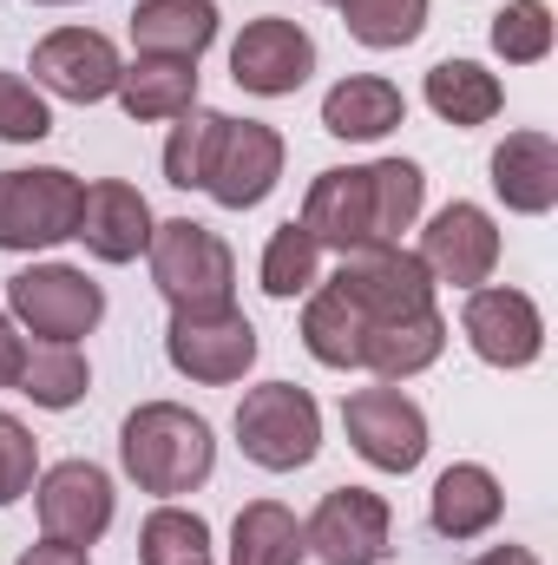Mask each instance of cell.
Instances as JSON below:
<instances>
[{
	"mask_svg": "<svg viewBox=\"0 0 558 565\" xmlns=\"http://www.w3.org/2000/svg\"><path fill=\"white\" fill-rule=\"evenodd\" d=\"M420 204H427V178L408 158H375V164H342L322 171L302 198V231L322 250H375V244H401V231H415Z\"/></svg>",
	"mask_w": 558,
	"mask_h": 565,
	"instance_id": "6da1fadb",
	"label": "cell"
},
{
	"mask_svg": "<svg viewBox=\"0 0 558 565\" xmlns=\"http://www.w3.org/2000/svg\"><path fill=\"white\" fill-rule=\"evenodd\" d=\"M119 460L144 493H191V487L211 480L217 440H211L204 415H191L178 402H144L119 427Z\"/></svg>",
	"mask_w": 558,
	"mask_h": 565,
	"instance_id": "7a4b0ae2",
	"label": "cell"
},
{
	"mask_svg": "<svg viewBox=\"0 0 558 565\" xmlns=\"http://www.w3.org/2000/svg\"><path fill=\"white\" fill-rule=\"evenodd\" d=\"M144 250H151V282L164 289L171 309H217V302H230L237 257H230V244L211 224L164 217V224H151V244Z\"/></svg>",
	"mask_w": 558,
	"mask_h": 565,
	"instance_id": "3957f363",
	"label": "cell"
},
{
	"mask_svg": "<svg viewBox=\"0 0 558 565\" xmlns=\"http://www.w3.org/2000/svg\"><path fill=\"white\" fill-rule=\"evenodd\" d=\"M237 440H244V454H250L257 467L296 473V467H309L315 447H322V408H315V395L296 388V382H264V388H250V395L237 402Z\"/></svg>",
	"mask_w": 558,
	"mask_h": 565,
	"instance_id": "277c9868",
	"label": "cell"
},
{
	"mask_svg": "<svg viewBox=\"0 0 558 565\" xmlns=\"http://www.w3.org/2000/svg\"><path fill=\"white\" fill-rule=\"evenodd\" d=\"M86 184L60 164L0 171V250H53L79 231Z\"/></svg>",
	"mask_w": 558,
	"mask_h": 565,
	"instance_id": "5b68a950",
	"label": "cell"
},
{
	"mask_svg": "<svg viewBox=\"0 0 558 565\" xmlns=\"http://www.w3.org/2000/svg\"><path fill=\"white\" fill-rule=\"evenodd\" d=\"M164 355L178 375L204 382V388H230L244 382V369L257 362V329L244 309L217 302V309H171V329H164Z\"/></svg>",
	"mask_w": 558,
	"mask_h": 565,
	"instance_id": "8992f818",
	"label": "cell"
},
{
	"mask_svg": "<svg viewBox=\"0 0 558 565\" xmlns=\"http://www.w3.org/2000/svg\"><path fill=\"white\" fill-rule=\"evenodd\" d=\"M7 309L40 342H79V335L99 329L106 289L86 270H73V264H33V270H20V277L7 282Z\"/></svg>",
	"mask_w": 558,
	"mask_h": 565,
	"instance_id": "52a82bcc",
	"label": "cell"
},
{
	"mask_svg": "<svg viewBox=\"0 0 558 565\" xmlns=\"http://www.w3.org/2000/svg\"><path fill=\"white\" fill-rule=\"evenodd\" d=\"M302 546L322 565H382L395 553L388 500L368 493V487H335V493H322V507H315L309 526H302Z\"/></svg>",
	"mask_w": 558,
	"mask_h": 565,
	"instance_id": "ba28073f",
	"label": "cell"
},
{
	"mask_svg": "<svg viewBox=\"0 0 558 565\" xmlns=\"http://www.w3.org/2000/svg\"><path fill=\"white\" fill-rule=\"evenodd\" d=\"M342 427H348L355 454H362L368 467H382V473H415L420 454H427V415H420L395 382L355 388V395L342 402Z\"/></svg>",
	"mask_w": 558,
	"mask_h": 565,
	"instance_id": "9c48e42d",
	"label": "cell"
},
{
	"mask_svg": "<svg viewBox=\"0 0 558 565\" xmlns=\"http://www.w3.org/2000/svg\"><path fill=\"white\" fill-rule=\"evenodd\" d=\"M335 282L362 302L368 329H382V322H395V316H420V309H433V277H427V264H420L415 250H401V244L348 250L342 270H335Z\"/></svg>",
	"mask_w": 558,
	"mask_h": 565,
	"instance_id": "30bf717a",
	"label": "cell"
},
{
	"mask_svg": "<svg viewBox=\"0 0 558 565\" xmlns=\"http://www.w3.org/2000/svg\"><path fill=\"white\" fill-rule=\"evenodd\" d=\"M119 46L106 40V33H93V26H60V33H46L40 46H33V86H46V93H60V99H73V106H99V99H112L119 93Z\"/></svg>",
	"mask_w": 558,
	"mask_h": 565,
	"instance_id": "8fae6325",
	"label": "cell"
},
{
	"mask_svg": "<svg viewBox=\"0 0 558 565\" xmlns=\"http://www.w3.org/2000/svg\"><path fill=\"white\" fill-rule=\"evenodd\" d=\"M460 329H466L473 355L493 362V369H526V362H539V349H546L539 302H533L526 289H506V282H500V289H466Z\"/></svg>",
	"mask_w": 558,
	"mask_h": 565,
	"instance_id": "7c38bea8",
	"label": "cell"
},
{
	"mask_svg": "<svg viewBox=\"0 0 558 565\" xmlns=\"http://www.w3.org/2000/svg\"><path fill=\"white\" fill-rule=\"evenodd\" d=\"M282 178V139L264 119H224V139L211 151V171H204V191L224 204V211H250L277 191Z\"/></svg>",
	"mask_w": 558,
	"mask_h": 565,
	"instance_id": "4fadbf2b",
	"label": "cell"
},
{
	"mask_svg": "<svg viewBox=\"0 0 558 565\" xmlns=\"http://www.w3.org/2000/svg\"><path fill=\"white\" fill-rule=\"evenodd\" d=\"M309 73H315V40H309L296 20H277V13L250 20V26L237 33V46H230V79H237L244 93H257V99L296 93Z\"/></svg>",
	"mask_w": 558,
	"mask_h": 565,
	"instance_id": "5bb4252c",
	"label": "cell"
},
{
	"mask_svg": "<svg viewBox=\"0 0 558 565\" xmlns=\"http://www.w3.org/2000/svg\"><path fill=\"white\" fill-rule=\"evenodd\" d=\"M420 264L433 282H460V289H480L500 264V224L480 211V204H447L433 211V224L420 231Z\"/></svg>",
	"mask_w": 558,
	"mask_h": 565,
	"instance_id": "9a60e30c",
	"label": "cell"
},
{
	"mask_svg": "<svg viewBox=\"0 0 558 565\" xmlns=\"http://www.w3.org/2000/svg\"><path fill=\"white\" fill-rule=\"evenodd\" d=\"M40 526L60 546H93L112 526V480L93 460H60L40 480Z\"/></svg>",
	"mask_w": 558,
	"mask_h": 565,
	"instance_id": "2e32d148",
	"label": "cell"
},
{
	"mask_svg": "<svg viewBox=\"0 0 558 565\" xmlns=\"http://www.w3.org/2000/svg\"><path fill=\"white\" fill-rule=\"evenodd\" d=\"M73 237H86V250L99 264H132L144 244H151V204H144V191L126 184V178L86 184V204H79V231Z\"/></svg>",
	"mask_w": 558,
	"mask_h": 565,
	"instance_id": "e0dca14e",
	"label": "cell"
},
{
	"mask_svg": "<svg viewBox=\"0 0 558 565\" xmlns=\"http://www.w3.org/2000/svg\"><path fill=\"white\" fill-rule=\"evenodd\" d=\"M493 191L519 217H546L558 204V145L546 132H506L493 151Z\"/></svg>",
	"mask_w": 558,
	"mask_h": 565,
	"instance_id": "ac0fdd59",
	"label": "cell"
},
{
	"mask_svg": "<svg viewBox=\"0 0 558 565\" xmlns=\"http://www.w3.org/2000/svg\"><path fill=\"white\" fill-rule=\"evenodd\" d=\"M217 40V0H139L132 7V46L144 60H191Z\"/></svg>",
	"mask_w": 558,
	"mask_h": 565,
	"instance_id": "d6986e66",
	"label": "cell"
},
{
	"mask_svg": "<svg viewBox=\"0 0 558 565\" xmlns=\"http://www.w3.org/2000/svg\"><path fill=\"white\" fill-rule=\"evenodd\" d=\"M302 342L322 369H362V349H368V316L362 302L342 289V282H315L309 289V309H302Z\"/></svg>",
	"mask_w": 558,
	"mask_h": 565,
	"instance_id": "ffe728a7",
	"label": "cell"
},
{
	"mask_svg": "<svg viewBox=\"0 0 558 565\" xmlns=\"http://www.w3.org/2000/svg\"><path fill=\"white\" fill-rule=\"evenodd\" d=\"M401 119H408L401 86L375 79V73H355V79L329 86V99H322V132H335V139H388Z\"/></svg>",
	"mask_w": 558,
	"mask_h": 565,
	"instance_id": "44dd1931",
	"label": "cell"
},
{
	"mask_svg": "<svg viewBox=\"0 0 558 565\" xmlns=\"http://www.w3.org/2000/svg\"><path fill=\"white\" fill-rule=\"evenodd\" d=\"M500 507H506L500 480L486 467H473V460H460V467H447L433 480V533L440 540H480L500 520Z\"/></svg>",
	"mask_w": 558,
	"mask_h": 565,
	"instance_id": "7402d4cb",
	"label": "cell"
},
{
	"mask_svg": "<svg viewBox=\"0 0 558 565\" xmlns=\"http://www.w3.org/2000/svg\"><path fill=\"white\" fill-rule=\"evenodd\" d=\"M440 349H447V322H440V309H420V316H395V322L368 329L362 369H375L382 382H408L440 362Z\"/></svg>",
	"mask_w": 558,
	"mask_h": 565,
	"instance_id": "603a6c76",
	"label": "cell"
},
{
	"mask_svg": "<svg viewBox=\"0 0 558 565\" xmlns=\"http://www.w3.org/2000/svg\"><path fill=\"white\" fill-rule=\"evenodd\" d=\"M119 106L132 119H184L197 106V66L191 60H144L119 73Z\"/></svg>",
	"mask_w": 558,
	"mask_h": 565,
	"instance_id": "cb8c5ba5",
	"label": "cell"
},
{
	"mask_svg": "<svg viewBox=\"0 0 558 565\" xmlns=\"http://www.w3.org/2000/svg\"><path fill=\"white\" fill-rule=\"evenodd\" d=\"M427 106H433L447 126H486V119L506 106V93H500V79H493L486 66H473V60H440V66L427 73Z\"/></svg>",
	"mask_w": 558,
	"mask_h": 565,
	"instance_id": "d4e9b609",
	"label": "cell"
},
{
	"mask_svg": "<svg viewBox=\"0 0 558 565\" xmlns=\"http://www.w3.org/2000/svg\"><path fill=\"white\" fill-rule=\"evenodd\" d=\"M13 388L33 402V408H73L86 388H93V369H86V355L73 349V342H33L26 349V362H20V375H13Z\"/></svg>",
	"mask_w": 558,
	"mask_h": 565,
	"instance_id": "484cf974",
	"label": "cell"
},
{
	"mask_svg": "<svg viewBox=\"0 0 558 565\" xmlns=\"http://www.w3.org/2000/svg\"><path fill=\"white\" fill-rule=\"evenodd\" d=\"M302 526L277 500H250L230 526V565H302Z\"/></svg>",
	"mask_w": 558,
	"mask_h": 565,
	"instance_id": "4316f807",
	"label": "cell"
},
{
	"mask_svg": "<svg viewBox=\"0 0 558 565\" xmlns=\"http://www.w3.org/2000/svg\"><path fill=\"white\" fill-rule=\"evenodd\" d=\"M211 559V526L184 507H158L139 526V565H204Z\"/></svg>",
	"mask_w": 558,
	"mask_h": 565,
	"instance_id": "83f0119b",
	"label": "cell"
},
{
	"mask_svg": "<svg viewBox=\"0 0 558 565\" xmlns=\"http://www.w3.org/2000/svg\"><path fill=\"white\" fill-rule=\"evenodd\" d=\"M315 282H322V244L289 217L277 237H270V250H264V289L277 302H289V296H309Z\"/></svg>",
	"mask_w": 558,
	"mask_h": 565,
	"instance_id": "f1b7e54d",
	"label": "cell"
},
{
	"mask_svg": "<svg viewBox=\"0 0 558 565\" xmlns=\"http://www.w3.org/2000/svg\"><path fill=\"white\" fill-rule=\"evenodd\" d=\"M342 26H348L362 46L388 53V46L420 40V26H427V0H342Z\"/></svg>",
	"mask_w": 558,
	"mask_h": 565,
	"instance_id": "f546056e",
	"label": "cell"
},
{
	"mask_svg": "<svg viewBox=\"0 0 558 565\" xmlns=\"http://www.w3.org/2000/svg\"><path fill=\"white\" fill-rule=\"evenodd\" d=\"M217 139H224V113L191 106V113L178 119L171 145H164V184H178V191H204V171H211Z\"/></svg>",
	"mask_w": 558,
	"mask_h": 565,
	"instance_id": "4dcf8cb0",
	"label": "cell"
},
{
	"mask_svg": "<svg viewBox=\"0 0 558 565\" xmlns=\"http://www.w3.org/2000/svg\"><path fill=\"white\" fill-rule=\"evenodd\" d=\"M493 53L513 66H533L552 53V7L546 0H506L493 20Z\"/></svg>",
	"mask_w": 558,
	"mask_h": 565,
	"instance_id": "1f68e13d",
	"label": "cell"
},
{
	"mask_svg": "<svg viewBox=\"0 0 558 565\" xmlns=\"http://www.w3.org/2000/svg\"><path fill=\"white\" fill-rule=\"evenodd\" d=\"M53 132V113H46V99L26 86V79H13V73H0V139L13 145H33Z\"/></svg>",
	"mask_w": 558,
	"mask_h": 565,
	"instance_id": "d6a6232c",
	"label": "cell"
},
{
	"mask_svg": "<svg viewBox=\"0 0 558 565\" xmlns=\"http://www.w3.org/2000/svg\"><path fill=\"white\" fill-rule=\"evenodd\" d=\"M33 467H40V440L0 408V507H13L20 493H33Z\"/></svg>",
	"mask_w": 558,
	"mask_h": 565,
	"instance_id": "836d02e7",
	"label": "cell"
},
{
	"mask_svg": "<svg viewBox=\"0 0 558 565\" xmlns=\"http://www.w3.org/2000/svg\"><path fill=\"white\" fill-rule=\"evenodd\" d=\"M20 362H26V335L0 316V388H13V375H20Z\"/></svg>",
	"mask_w": 558,
	"mask_h": 565,
	"instance_id": "e575fe53",
	"label": "cell"
},
{
	"mask_svg": "<svg viewBox=\"0 0 558 565\" xmlns=\"http://www.w3.org/2000/svg\"><path fill=\"white\" fill-rule=\"evenodd\" d=\"M13 565H86V546H60V540H46V546L20 553Z\"/></svg>",
	"mask_w": 558,
	"mask_h": 565,
	"instance_id": "d590c367",
	"label": "cell"
},
{
	"mask_svg": "<svg viewBox=\"0 0 558 565\" xmlns=\"http://www.w3.org/2000/svg\"><path fill=\"white\" fill-rule=\"evenodd\" d=\"M473 565H539V559H533L526 546H493L486 559H473Z\"/></svg>",
	"mask_w": 558,
	"mask_h": 565,
	"instance_id": "8d00e7d4",
	"label": "cell"
},
{
	"mask_svg": "<svg viewBox=\"0 0 558 565\" xmlns=\"http://www.w3.org/2000/svg\"><path fill=\"white\" fill-rule=\"evenodd\" d=\"M40 7H73V0H40Z\"/></svg>",
	"mask_w": 558,
	"mask_h": 565,
	"instance_id": "74e56055",
	"label": "cell"
},
{
	"mask_svg": "<svg viewBox=\"0 0 558 565\" xmlns=\"http://www.w3.org/2000/svg\"><path fill=\"white\" fill-rule=\"evenodd\" d=\"M204 565H211V559H204Z\"/></svg>",
	"mask_w": 558,
	"mask_h": 565,
	"instance_id": "f35d334b",
	"label": "cell"
}]
</instances>
